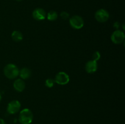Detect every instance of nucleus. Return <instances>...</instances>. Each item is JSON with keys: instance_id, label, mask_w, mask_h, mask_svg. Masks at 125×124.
Segmentation results:
<instances>
[{"instance_id": "nucleus-9", "label": "nucleus", "mask_w": 125, "mask_h": 124, "mask_svg": "<svg viewBox=\"0 0 125 124\" xmlns=\"http://www.w3.org/2000/svg\"><path fill=\"white\" fill-rule=\"evenodd\" d=\"M85 69L87 72L89 73V74L95 73L98 69L97 62L94 60L88 61L85 64Z\"/></svg>"}, {"instance_id": "nucleus-3", "label": "nucleus", "mask_w": 125, "mask_h": 124, "mask_svg": "<svg viewBox=\"0 0 125 124\" xmlns=\"http://www.w3.org/2000/svg\"><path fill=\"white\" fill-rule=\"evenodd\" d=\"M70 25L74 29H80L84 25V21L81 16L74 15L69 18Z\"/></svg>"}, {"instance_id": "nucleus-18", "label": "nucleus", "mask_w": 125, "mask_h": 124, "mask_svg": "<svg viewBox=\"0 0 125 124\" xmlns=\"http://www.w3.org/2000/svg\"><path fill=\"white\" fill-rule=\"evenodd\" d=\"M1 99H2V97H1V94H0V102H1Z\"/></svg>"}, {"instance_id": "nucleus-14", "label": "nucleus", "mask_w": 125, "mask_h": 124, "mask_svg": "<svg viewBox=\"0 0 125 124\" xmlns=\"http://www.w3.org/2000/svg\"><path fill=\"white\" fill-rule=\"evenodd\" d=\"M54 83H55L54 79H46V81H45V85L47 88H51L53 87V86L54 85Z\"/></svg>"}, {"instance_id": "nucleus-16", "label": "nucleus", "mask_w": 125, "mask_h": 124, "mask_svg": "<svg viewBox=\"0 0 125 124\" xmlns=\"http://www.w3.org/2000/svg\"><path fill=\"white\" fill-rule=\"evenodd\" d=\"M92 58L94 60L97 62V61L99 60L100 59V58H101V54H100V53L98 51H96V52H94V54H93Z\"/></svg>"}, {"instance_id": "nucleus-4", "label": "nucleus", "mask_w": 125, "mask_h": 124, "mask_svg": "<svg viewBox=\"0 0 125 124\" xmlns=\"http://www.w3.org/2000/svg\"><path fill=\"white\" fill-rule=\"evenodd\" d=\"M125 35L124 32L121 30H116L112 34L111 41L116 44H120L124 41Z\"/></svg>"}, {"instance_id": "nucleus-17", "label": "nucleus", "mask_w": 125, "mask_h": 124, "mask_svg": "<svg viewBox=\"0 0 125 124\" xmlns=\"http://www.w3.org/2000/svg\"><path fill=\"white\" fill-rule=\"evenodd\" d=\"M0 124H6V122H5L4 120L1 118H0Z\"/></svg>"}, {"instance_id": "nucleus-6", "label": "nucleus", "mask_w": 125, "mask_h": 124, "mask_svg": "<svg viewBox=\"0 0 125 124\" xmlns=\"http://www.w3.org/2000/svg\"><path fill=\"white\" fill-rule=\"evenodd\" d=\"M21 108V103L18 100H13L7 105V111L10 114H14L18 113Z\"/></svg>"}, {"instance_id": "nucleus-1", "label": "nucleus", "mask_w": 125, "mask_h": 124, "mask_svg": "<svg viewBox=\"0 0 125 124\" xmlns=\"http://www.w3.org/2000/svg\"><path fill=\"white\" fill-rule=\"evenodd\" d=\"M4 74L9 79H15L19 75V69L14 64L9 63L4 68Z\"/></svg>"}, {"instance_id": "nucleus-19", "label": "nucleus", "mask_w": 125, "mask_h": 124, "mask_svg": "<svg viewBox=\"0 0 125 124\" xmlns=\"http://www.w3.org/2000/svg\"><path fill=\"white\" fill-rule=\"evenodd\" d=\"M15 1H21L22 0H15Z\"/></svg>"}, {"instance_id": "nucleus-15", "label": "nucleus", "mask_w": 125, "mask_h": 124, "mask_svg": "<svg viewBox=\"0 0 125 124\" xmlns=\"http://www.w3.org/2000/svg\"><path fill=\"white\" fill-rule=\"evenodd\" d=\"M60 16H61V17L62 19H65V20L70 18V14L68 12H65V11H63V12H61V14H60Z\"/></svg>"}, {"instance_id": "nucleus-7", "label": "nucleus", "mask_w": 125, "mask_h": 124, "mask_svg": "<svg viewBox=\"0 0 125 124\" xmlns=\"http://www.w3.org/2000/svg\"><path fill=\"white\" fill-rule=\"evenodd\" d=\"M55 83L60 85H65L70 81L69 75L65 72H59L56 74L54 79Z\"/></svg>"}, {"instance_id": "nucleus-8", "label": "nucleus", "mask_w": 125, "mask_h": 124, "mask_svg": "<svg viewBox=\"0 0 125 124\" xmlns=\"http://www.w3.org/2000/svg\"><path fill=\"white\" fill-rule=\"evenodd\" d=\"M32 17L37 21L44 20L46 18V13L42 8H36L32 12Z\"/></svg>"}, {"instance_id": "nucleus-5", "label": "nucleus", "mask_w": 125, "mask_h": 124, "mask_svg": "<svg viewBox=\"0 0 125 124\" xmlns=\"http://www.w3.org/2000/svg\"><path fill=\"white\" fill-rule=\"evenodd\" d=\"M95 18L97 21L100 23H104L109 18V13L106 9H100L95 13Z\"/></svg>"}, {"instance_id": "nucleus-2", "label": "nucleus", "mask_w": 125, "mask_h": 124, "mask_svg": "<svg viewBox=\"0 0 125 124\" xmlns=\"http://www.w3.org/2000/svg\"><path fill=\"white\" fill-rule=\"evenodd\" d=\"M19 122L21 124H30L33 120V114L28 108L22 109L19 114Z\"/></svg>"}, {"instance_id": "nucleus-12", "label": "nucleus", "mask_w": 125, "mask_h": 124, "mask_svg": "<svg viewBox=\"0 0 125 124\" xmlns=\"http://www.w3.org/2000/svg\"><path fill=\"white\" fill-rule=\"evenodd\" d=\"M11 37L15 42H20L23 40V35L19 30H14L11 34Z\"/></svg>"}, {"instance_id": "nucleus-13", "label": "nucleus", "mask_w": 125, "mask_h": 124, "mask_svg": "<svg viewBox=\"0 0 125 124\" xmlns=\"http://www.w3.org/2000/svg\"><path fill=\"white\" fill-rule=\"evenodd\" d=\"M46 17L47 19L50 21H54L56 20L58 17V14L57 12L54 10H51L46 14Z\"/></svg>"}, {"instance_id": "nucleus-11", "label": "nucleus", "mask_w": 125, "mask_h": 124, "mask_svg": "<svg viewBox=\"0 0 125 124\" xmlns=\"http://www.w3.org/2000/svg\"><path fill=\"white\" fill-rule=\"evenodd\" d=\"M31 71L28 68H23L19 70V75L21 79L23 80H27L31 76Z\"/></svg>"}, {"instance_id": "nucleus-10", "label": "nucleus", "mask_w": 125, "mask_h": 124, "mask_svg": "<svg viewBox=\"0 0 125 124\" xmlns=\"http://www.w3.org/2000/svg\"><path fill=\"white\" fill-rule=\"evenodd\" d=\"M13 86L15 90L18 92H23L25 89L26 84L23 79H18L13 82Z\"/></svg>"}]
</instances>
